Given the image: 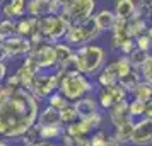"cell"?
Here are the masks:
<instances>
[{"label": "cell", "mask_w": 152, "mask_h": 146, "mask_svg": "<svg viewBox=\"0 0 152 146\" xmlns=\"http://www.w3.org/2000/svg\"><path fill=\"white\" fill-rule=\"evenodd\" d=\"M132 99L135 100H142V102H147L152 99V85L151 83H145V82H140V83L132 90Z\"/></svg>", "instance_id": "24"}, {"label": "cell", "mask_w": 152, "mask_h": 146, "mask_svg": "<svg viewBox=\"0 0 152 146\" xmlns=\"http://www.w3.org/2000/svg\"><path fill=\"white\" fill-rule=\"evenodd\" d=\"M147 27H149V22L145 21V19L138 17V15H133L132 19L126 21V37L135 39V37H138Z\"/></svg>", "instance_id": "19"}, {"label": "cell", "mask_w": 152, "mask_h": 146, "mask_svg": "<svg viewBox=\"0 0 152 146\" xmlns=\"http://www.w3.org/2000/svg\"><path fill=\"white\" fill-rule=\"evenodd\" d=\"M2 48L5 49L9 58H19V56H26L31 53V41L29 39H24V37H19V36H12L5 41H2Z\"/></svg>", "instance_id": "10"}, {"label": "cell", "mask_w": 152, "mask_h": 146, "mask_svg": "<svg viewBox=\"0 0 152 146\" xmlns=\"http://www.w3.org/2000/svg\"><path fill=\"white\" fill-rule=\"evenodd\" d=\"M10 95H12V90H10V88H7L4 83L0 85V109H2V107L9 102Z\"/></svg>", "instance_id": "36"}, {"label": "cell", "mask_w": 152, "mask_h": 146, "mask_svg": "<svg viewBox=\"0 0 152 146\" xmlns=\"http://www.w3.org/2000/svg\"><path fill=\"white\" fill-rule=\"evenodd\" d=\"M108 112H110L111 124L115 126V127H118V126L126 124V122L133 121V119L130 117V114H128V100H123V102L115 104Z\"/></svg>", "instance_id": "15"}, {"label": "cell", "mask_w": 152, "mask_h": 146, "mask_svg": "<svg viewBox=\"0 0 152 146\" xmlns=\"http://www.w3.org/2000/svg\"><path fill=\"white\" fill-rule=\"evenodd\" d=\"M140 82H142V80H140V75H138V70H132L126 77L121 78V80L118 82V85H120L121 88H125V90L128 92V95H130L132 90H133Z\"/></svg>", "instance_id": "26"}, {"label": "cell", "mask_w": 152, "mask_h": 146, "mask_svg": "<svg viewBox=\"0 0 152 146\" xmlns=\"http://www.w3.org/2000/svg\"><path fill=\"white\" fill-rule=\"evenodd\" d=\"M39 102L31 92L19 88L14 90L9 102L0 109V136L4 139L21 138L36 124Z\"/></svg>", "instance_id": "1"}, {"label": "cell", "mask_w": 152, "mask_h": 146, "mask_svg": "<svg viewBox=\"0 0 152 146\" xmlns=\"http://www.w3.org/2000/svg\"><path fill=\"white\" fill-rule=\"evenodd\" d=\"M2 15L9 21H17L26 15V2L24 0H9L2 4Z\"/></svg>", "instance_id": "14"}, {"label": "cell", "mask_w": 152, "mask_h": 146, "mask_svg": "<svg viewBox=\"0 0 152 146\" xmlns=\"http://www.w3.org/2000/svg\"><path fill=\"white\" fill-rule=\"evenodd\" d=\"M38 29H39V36L45 41L55 44L58 41H63V36L69 26L62 21L60 15H45L41 19H38Z\"/></svg>", "instance_id": "6"}, {"label": "cell", "mask_w": 152, "mask_h": 146, "mask_svg": "<svg viewBox=\"0 0 152 146\" xmlns=\"http://www.w3.org/2000/svg\"><path fill=\"white\" fill-rule=\"evenodd\" d=\"M38 126H62L60 124V117H58V111L51 109V107H45L38 112V119H36Z\"/></svg>", "instance_id": "20"}, {"label": "cell", "mask_w": 152, "mask_h": 146, "mask_svg": "<svg viewBox=\"0 0 152 146\" xmlns=\"http://www.w3.org/2000/svg\"><path fill=\"white\" fill-rule=\"evenodd\" d=\"M72 105H74V109H75L79 119H87V117H91L92 114L99 112L97 102L92 95H86V97L79 99V100H75Z\"/></svg>", "instance_id": "13"}, {"label": "cell", "mask_w": 152, "mask_h": 146, "mask_svg": "<svg viewBox=\"0 0 152 146\" xmlns=\"http://www.w3.org/2000/svg\"><path fill=\"white\" fill-rule=\"evenodd\" d=\"M111 10L116 15V19L128 21L135 15V2L133 0H116Z\"/></svg>", "instance_id": "17"}, {"label": "cell", "mask_w": 152, "mask_h": 146, "mask_svg": "<svg viewBox=\"0 0 152 146\" xmlns=\"http://www.w3.org/2000/svg\"><path fill=\"white\" fill-rule=\"evenodd\" d=\"M144 111H145V102L135 100V99L128 100V114H130V117L133 121H135V117H142L144 116Z\"/></svg>", "instance_id": "32"}, {"label": "cell", "mask_w": 152, "mask_h": 146, "mask_svg": "<svg viewBox=\"0 0 152 146\" xmlns=\"http://www.w3.org/2000/svg\"><path fill=\"white\" fill-rule=\"evenodd\" d=\"M56 92L69 104H74L79 99L86 97V95H91L94 92V83L87 77H84L82 73H79V71L62 73V75H58Z\"/></svg>", "instance_id": "3"}, {"label": "cell", "mask_w": 152, "mask_h": 146, "mask_svg": "<svg viewBox=\"0 0 152 146\" xmlns=\"http://www.w3.org/2000/svg\"><path fill=\"white\" fill-rule=\"evenodd\" d=\"M74 56H75L77 63V71L89 78L97 75L103 70V66L106 65L108 53L103 46H99L96 42H91V44L74 49Z\"/></svg>", "instance_id": "2"}, {"label": "cell", "mask_w": 152, "mask_h": 146, "mask_svg": "<svg viewBox=\"0 0 152 146\" xmlns=\"http://www.w3.org/2000/svg\"><path fill=\"white\" fill-rule=\"evenodd\" d=\"M53 51H55V56H56V68L63 66L74 56V48H70L69 44L63 42V41L55 42L53 44Z\"/></svg>", "instance_id": "21"}, {"label": "cell", "mask_w": 152, "mask_h": 146, "mask_svg": "<svg viewBox=\"0 0 152 146\" xmlns=\"http://www.w3.org/2000/svg\"><path fill=\"white\" fill-rule=\"evenodd\" d=\"M58 117H60V124H62V127H65V126L75 122L77 119H79V116H77L74 105L67 104L63 109H60V111H58Z\"/></svg>", "instance_id": "27"}, {"label": "cell", "mask_w": 152, "mask_h": 146, "mask_svg": "<svg viewBox=\"0 0 152 146\" xmlns=\"http://www.w3.org/2000/svg\"><path fill=\"white\" fill-rule=\"evenodd\" d=\"M28 58L38 66L39 71L56 68V56L53 51V44H50V42H43V44L34 46L28 55Z\"/></svg>", "instance_id": "8"}, {"label": "cell", "mask_w": 152, "mask_h": 146, "mask_svg": "<svg viewBox=\"0 0 152 146\" xmlns=\"http://www.w3.org/2000/svg\"><path fill=\"white\" fill-rule=\"evenodd\" d=\"M133 49H135V41L130 39V37H125L121 41V44H120V48H118V53L121 56H128Z\"/></svg>", "instance_id": "35"}, {"label": "cell", "mask_w": 152, "mask_h": 146, "mask_svg": "<svg viewBox=\"0 0 152 146\" xmlns=\"http://www.w3.org/2000/svg\"><path fill=\"white\" fill-rule=\"evenodd\" d=\"M133 122L135 121H130L126 124H121L115 127V131L111 132V136L116 139L120 145H125V143H130V138H132V129H133Z\"/></svg>", "instance_id": "23"}, {"label": "cell", "mask_w": 152, "mask_h": 146, "mask_svg": "<svg viewBox=\"0 0 152 146\" xmlns=\"http://www.w3.org/2000/svg\"><path fill=\"white\" fill-rule=\"evenodd\" d=\"M108 136H110V134L104 131V129H97V131H94L89 136V139H87V146H106V143H108Z\"/></svg>", "instance_id": "30"}, {"label": "cell", "mask_w": 152, "mask_h": 146, "mask_svg": "<svg viewBox=\"0 0 152 146\" xmlns=\"http://www.w3.org/2000/svg\"><path fill=\"white\" fill-rule=\"evenodd\" d=\"M38 73H41V71H39L38 66H36L34 63L26 56V58H24V61L21 63V66H19L17 71H15V75H17V78H19V82H21V88L29 90L31 82H33V78H34Z\"/></svg>", "instance_id": "11"}, {"label": "cell", "mask_w": 152, "mask_h": 146, "mask_svg": "<svg viewBox=\"0 0 152 146\" xmlns=\"http://www.w3.org/2000/svg\"><path fill=\"white\" fill-rule=\"evenodd\" d=\"M7 60H9L7 53H5V49L2 48V44H0V63H5Z\"/></svg>", "instance_id": "38"}, {"label": "cell", "mask_w": 152, "mask_h": 146, "mask_svg": "<svg viewBox=\"0 0 152 146\" xmlns=\"http://www.w3.org/2000/svg\"><path fill=\"white\" fill-rule=\"evenodd\" d=\"M135 41V48L140 49V51H145V53H151V46H152V27L145 29L142 34L133 39Z\"/></svg>", "instance_id": "25"}, {"label": "cell", "mask_w": 152, "mask_h": 146, "mask_svg": "<svg viewBox=\"0 0 152 146\" xmlns=\"http://www.w3.org/2000/svg\"><path fill=\"white\" fill-rule=\"evenodd\" d=\"M149 56H151V53H145V51H140V49L135 48V49L130 53V55L126 56V58H128V61H130L132 68H133V70H138L142 65H144V61L149 58Z\"/></svg>", "instance_id": "28"}, {"label": "cell", "mask_w": 152, "mask_h": 146, "mask_svg": "<svg viewBox=\"0 0 152 146\" xmlns=\"http://www.w3.org/2000/svg\"><path fill=\"white\" fill-rule=\"evenodd\" d=\"M138 75H140V80L142 82L152 85V56H149L144 61V65L138 68Z\"/></svg>", "instance_id": "33"}, {"label": "cell", "mask_w": 152, "mask_h": 146, "mask_svg": "<svg viewBox=\"0 0 152 146\" xmlns=\"http://www.w3.org/2000/svg\"><path fill=\"white\" fill-rule=\"evenodd\" d=\"M38 34H39L38 19L29 17V15H24V17L15 21V36L24 37V39H31V37H34Z\"/></svg>", "instance_id": "12"}, {"label": "cell", "mask_w": 152, "mask_h": 146, "mask_svg": "<svg viewBox=\"0 0 152 146\" xmlns=\"http://www.w3.org/2000/svg\"><path fill=\"white\" fill-rule=\"evenodd\" d=\"M21 145L22 146H33L34 143H38L39 141V134H38V124H34L31 129H28V131L22 134L21 138Z\"/></svg>", "instance_id": "31"}, {"label": "cell", "mask_w": 152, "mask_h": 146, "mask_svg": "<svg viewBox=\"0 0 152 146\" xmlns=\"http://www.w3.org/2000/svg\"><path fill=\"white\" fill-rule=\"evenodd\" d=\"M97 4L94 0H67L62 5V12L60 17L67 26H74V24H80V22L89 21L94 15Z\"/></svg>", "instance_id": "4"}, {"label": "cell", "mask_w": 152, "mask_h": 146, "mask_svg": "<svg viewBox=\"0 0 152 146\" xmlns=\"http://www.w3.org/2000/svg\"><path fill=\"white\" fill-rule=\"evenodd\" d=\"M7 71H9L7 63H0V85L4 83V80L7 78Z\"/></svg>", "instance_id": "37"}, {"label": "cell", "mask_w": 152, "mask_h": 146, "mask_svg": "<svg viewBox=\"0 0 152 146\" xmlns=\"http://www.w3.org/2000/svg\"><path fill=\"white\" fill-rule=\"evenodd\" d=\"M0 44H2V39H0Z\"/></svg>", "instance_id": "41"}, {"label": "cell", "mask_w": 152, "mask_h": 146, "mask_svg": "<svg viewBox=\"0 0 152 146\" xmlns=\"http://www.w3.org/2000/svg\"><path fill=\"white\" fill-rule=\"evenodd\" d=\"M15 36V21H9V19H2L0 21V39L5 41L9 37Z\"/></svg>", "instance_id": "29"}, {"label": "cell", "mask_w": 152, "mask_h": 146, "mask_svg": "<svg viewBox=\"0 0 152 146\" xmlns=\"http://www.w3.org/2000/svg\"><path fill=\"white\" fill-rule=\"evenodd\" d=\"M152 143V121L151 119H140L133 122L130 145L133 146H151Z\"/></svg>", "instance_id": "9"}, {"label": "cell", "mask_w": 152, "mask_h": 146, "mask_svg": "<svg viewBox=\"0 0 152 146\" xmlns=\"http://www.w3.org/2000/svg\"><path fill=\"white\" fill-rule=\"evenodd\" d=\"M99 36H101V32L97 31L96 24L91 17L89 21L70 26L63 36V42H67L70 48H80V46L94 42Z\"/></svg>", "instance_id": "5"}, {"label": "cell", "mask_w": 152, "mask_h": 146, "mask_svg": "<svg viewBox=\"0 0 152 146\" xmlns=\"http://www.w3.org/2000/svg\"><path fill=\"white\" fill-rule=\"evenodd\" d=\"M92 21H94L99 32H106V31H111L113 24L116 21V15L113 14L111 9H101L92 15Z\"/></svg>", "instance_id": "16"}, {"label": "cell", "mask_w": 152, "mask_h": 146, "mask_svg": "<svg viewBox=\"0 0 152 146\" xmlns=\"http://www.w3.org/2000/svg\"><path fill=\"white\" fill-rule=\"evenodd\" d=\"M56 87H58V75L55 71H51V73H38L33 78L28 92H31V95L36 100H43V99L46 100L53 92H56Z\"/></svg>", "instance_id": "7"}, {"label": "cell", "mask_w": 152, "mask_h": 146, "mask_svg": "<svg viewBox=\"0 0 152 146\" xmlns=\"http://www.w3.org/2000/svg\"><path fill=\"white\" fill-rule=\"evenodd\" d=\"M55 146H62V145H55Z\"/></svg>", "instance_id": "40"}, {"label": "cell", "mask_w": 152, "mask_h": 146, "mask_svg": "<svg viewBox=\"0 0 152 146\" xmlns=\"http://www.w3.org/2000/svg\"><path fill=\"white\" fill-rule=\"evenodd\" d=\"M0 146H10V145H9V141H7V139H4L2 136H0Z\"/></svg>", "instance_id": "39"}, {"label": "cell", "mask_w": 152, "mask_h": 146, "mask_svg": "<svg viewBox=\"0 0 152 146\" xmlns=\"http://www.w3.org/2000/svg\"><path fill=\"white\" fill-rule=\"evenodd\" d=\"M48 14V0H29V2H26V15L34 17V19H41Z\"/></svg>", "instance_id": "18"}, {"label": "cell", "mask_w": 152, "mask_h": 146, "mask_svg": "<svg viewBox=\"0 0 152 146\" xmlns=\"http://www.w3.org/2000/svg\"><path fill=\"white\" fill-rule=\"evenodd\" d=\"M46 104H48V107H51V109L60 111V109H63V107L69 104V102H67V100H65V99L58 93V92H53V93L46 99Z\"/></svg>", "instance_id": "34"}, {"label": "cell", "mask_w": 152, "mask_h": 146, "mask_svg": "<svg viewBox=\"0 0 152 146\" xmlns=\"http://www.w3.org/2000/svg\"><path fill=\"white\" fill-rule=\"evenodd\" d=\"M38 134H39V139L51 143L55 139L62 138L63 127L62 126H38Z\"/></svg>", "instance_id": "22"}]
</instances>
